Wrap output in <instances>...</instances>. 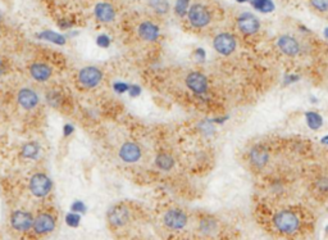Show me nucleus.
I'll return each instance as SVG.
<instances>
[{
	"label": "nucleus",
	"mask_w": 328,
	"mask_h": 240,
	"mask_svg": "<svg viewBox=\"0 0 328 240\" xmlns=\"http://www.w3.org/2000/svg\"><path fill=\"white\" fill-rule=\"evenodd\" d=\"M275 225L283 234H293L299 229V219L291 211H281L275 216Z\"/></svg>",
	"instance_id": "1"
},
{
	"label": "nucleus",
	"mask_w": 328,
	"mask_h": 240,
	"mask_svg": "<svg viewBox=\"0 0 328 240\" xmlns=\"http://www.w3.org/2000/svg\"><path fill=\"white\" fill-rule=\"evenodd\" d=\"M190 23L194 27H205L211 22V12L208 11L207 7H204L203 4H194L187 12Z\"/></svg>",
	"instance_id": "2"
},
{
	"label": "nucleus",
	"mask_w": 328,
	"mask_h": 240,
	"mask_svg": "<svg viewBox=\"0 0 328 240\" xmlns=\"http://www.w3.org/2000/svg\"><path fill=\"white\" fill-rule=\"evenodd\" d=\"M30 190L35 197H47L51 190V181L45 173H36L30 180Z\"/></svg>",
	"instance_id": "3"
},
{
	"label": "nucleus",
	"mask_w": 328,
	"mask_h": 240,
	"mask_svg": "<svg viewBox=\"0 0 328 240\" xmlns=\"http://www.w3.org/2000/svg\"><path fill=\"white\" fill-rule=\"evenodd\" d=\"M214 49L222 55H230L236 49V40L231 34L223 33L215 36L213 41Z\"/></svg>",
	"instance_id": "4"
},
{
	"label": "nucleus",
	"mask_w": 328,
	"mask_h": 240,
	"mask_svg": "<svg viewBox=\"0 0 328 240\" xmlns=\"http://www.w3.org/2000/svg\"><path fill=\"white\" fill-rule=\"evenodd\" d=\"M164 225L171 230H181L187 223V216L180 209H169L164 215Z\"/></svg>",
	"instance_id": "5"
},
{
	"label": "nucleus",
	"mask_w": 328,
	"mask_h": 240,
	"mask_svg": "<svg viewBox=\"0 0 328 240\" xmlns=\"http://www.w3.org/2000/svg\"><path fill=\"white\" fill-rule=\"evenodd\" d=\"M103 73L97 67H85L79 73L80 83L85 87H94L101 81Z\"/></svg>",
	"instance_id": "6"
},
{
	"label": "nucleus",
	"mask_w": 328,
	"mask_h": 240,
	"mask_svg": "<svg viewBox=\"0 0 328 240\" xmlns=\"http://www.w3.org/2000/svg\"><path fill=\"white\" fill-rule=\"evenodd\" d=\"M108 221L112 226L115 227H121V226H125L126 223H129L130 220V212L129 209L123 206H115L112 207L109 211H108Z\"/></svg>",
	"instance_id": "7"
},
{
	"label": "nucleus",
	"mask_w": 328,
	"mask_h": 240,
	"mask_svg": "<svg viewBox=\"0 0 328 240\" xmlns=\"http://www.w3.org/2000/svg\"><path fill=\"white\" fill-rule=\"evenodd\" d=\"M33 216L30 215L29 212L17 211L12 215L11 223L13 226V229L17 231H29L31 227H33Z\"/></svg>",
	"instance_id": "8"
},
{
	"label": "nucleus",
	"mask_w": 328,
	"mask_h": 240,
	"mask_svg": "<svg viewBox=\"0 0 328 240\" xmlns=\"http://www.w3.org/2000/svg\"><path fill=\"white\" fill-rule=\"evenodd\" d=\"M237 25H239L240 31L245 35H253L261 27L259 19L251 13H243L237 19Z\"/></svg>",
	"instance_id": "9"
},
{
	"label": "nucleus",
	"mask_w": 328,
	"mask_h": 240,
	"mask_svg": "<svg viewBox=\"0 0 328 240\" xmlns=\"http://www.w3.org/2000/svg\"><path fill=\"white\" fill-rule=\"evenodd\" d=\"M186 85L190 90H193L194 93L203 94L208 89V80L207 77L200 73V72H191L186 77Z\"/></svg>",
	"instance_id": "10"
},
{
	"label": "nucleus",
	"mask_w": 328,
	"mask_h": 240,
	"mask_svg": "<svg viewBox=\"0 0 328 240\" xmlns=\"http://www.w3.org/2000/svg\"><path fill=\"white\" fill-rule=\"evenodd\" d=\"M55 227V220L49 213H41L33 221V230L40 235L51 233Z\"/></svg>",
	"instance_id": "11"
},
{
	"label": "nucleus",
	"mask_w": 328,
	"mask_h": 240,
	"mask_svg": "<svg viewBox=\"0 0 328 240\" xmlns=\"http://www.w3.org/2000/svg\"><path fill=\"white\" fill-rule=\"evenodd\" d=\"M119 157L122 161L127 162V163H133V162L139 161L141 157V149L135 143H125L121 147Z\"/></svg>",
	"instance_id": "12"
},
{
	"label": "nucleus",
	"mask_w": 328,
	"mask_h": 240,
	"mask_svg": "<svg viewBox=\"0 0 328 240\" xmlns=\"http://www.w3.org/2000/svg\"><path fill=\"white\" fill-rule=\"evenodd\" d=\"M277 44H279V48L281 49L282 53H285L286 55L294 57L296 54H299V43L294 37H291V36H281L279 41H277Z\"/></svg>",
	"instance_id": "13"
},
{
	"label": "nucleus",
	"mask_w": 328,
	"mask_h": 240,
	"mask_svg": "<svg viewBox=\"0 0 328 240\" xmlns=\"http://www.w3.org/2000/svg\"><path fill=\"white\" fill-rule=\"evenodd\" d=\"M18 103L21 104V107L25 108V109H33L39 103V97L33 90L22 89L18 93Z\"/></svg>",
	"instance_id": "14"
},
{
	"label": "nucleus",
	"mask_w": 328,
	"mask_h": 240,
	"mask_svg": "<svg viewBox=\"0 0 328 240\" xmlns=\"http://www.w3.org/2000/svg\"><path fill=\"white\" fill-rule=\"evenodd\" d=\"M95 17L98 21L103 22V23H108L112 22L115 17V8L112 7V4L109 3H99L95 7Z\"/></svg>",
	"instance_id": "15"
},
{
	"label": "nucleus",
	"mask_w": 328,
	"mask_h": 240,
	"mask_svg": "<svg viewBox=\"0 0 328 240\" xmlns=\"http://www.w3.org/2000/svg\"><path fill=\"white\" fill-rule=\"evenodd\" d=\"M139 35L145 41H155L159 36V27L153 22H143L139 26Z\"/></svg>",
	"instance_id": "16"
},
{
	"label": "nucleus",
	"mask_w": 328,
	"mask_h": 240,
	"mask_svg": "<svg viewBox=\"0 0 328 240\" xmlns=\"http://www.w3.org/2000/svg\"><path fill=\"white\" fill-rule=\"evenodd\" d=\"M30 73L37 81H47L51 76V69L45 63H33L30 67Z\"/></svg>",
	"instance_id": "17"
},
{
	"label": "nucleus",
	"mask_w": 328,
	"mask_h": 240,
	"mask_svg": "<svg viewBox=\"0 0 328 240\" xmlns=\"http://www.w3.org/2000/svg\"><path fill=\"white\" fill-rule=\"evenodd\" d=\"M250 162H251V165L258 167V169L264 167L268 162L267 151L262 147H255L253 151L250 152Z\"/></svg>",
	"instance_id": "18"
},
{
	"label": "nucleus",
	"mask_w": 328,
	"mask_h": 240,
	"mask_svg": "<svg viewBox=\"0 0 328 240\" xmlns=\"http://www.w3.org/2000/svg\"><path fill=\"white\" fill-rule=\"evenodd\" d=\"M155 163L163 171H169L175 166V159H173L172 155L167 154V153H161V154H158L157 158H155Z\"/></svg>",
	"instance_id": "19"
},
{
	"label": "nucleus",
	"mask_w": 328,
	"mask_h": 240,
	"mask_svg": "<svg viewBox=\"0 0 328 240\" xmlns=\"http://www.w3.org/2000/svg\"><path fill=\"white\" fill-rule=\"evenodd\" d=\"M40 39L47 40V41H50V43L57 44V45H65L66 44V37L61 34L54 33V31H44V33H40L37 35Z\"/></svg>",
	"instance_id": "20"
},
{
	"label": "nucleus",
	"mask_w": 328,
	"mask_h": 240,
	"mask_svg": "<svg viewBox=\"0 0 328 240\" xmlns=\"http://www.w3.org/2000/svg\"><path fill=\"white\" fill-rule=\"evenodd\" d=\"M39 151H40L39 144L31 141V143H27V144H25V145H23V148H22V155H23L25 158L33 159V158L37 157V154H39Z\"/></svg>",
	"instance_id": "21"
},
{
	"label": "nucleus",
	"mask_w": 328,
	"mask_h": 240,
	"mask_svg": "<svg viewBox=\"0 0 328 240\" xmlns=\"http://www.w3.org/2000/svg\"><path fill=\"white\" fill-rule=\"evenodd\" d=\"M149 5L158 15H165L169 11V3L167 0H149Z\"/></svg>",
	"instance_id": "22"
},
{
	"label": "nucleus",
	"mask_w": 328,
	"mask_h": 240,
	"mask_svg": "<svg viewBox=\"0 0 328 240\" xmlns=\"http://www.w3.org/2000/svg\"><path fill=\"white\" fill-rule=\"evenodd\" d=\"M253 7L263 13H269L275 9V5L271 0H253Z\"/></svg>",
	"instance_id": "23"
},
{
	"label": "nucleus",
	"mask_w": 328,
	"mask_h": 240,
	"mask_svg": "<svg viewBox=\"0 0 328 240\" xmlns=\"http://www.w3.org/2000/svg\"><path fill=\"white\" fill-rule=\"evenodd\" d=\"M307 122H308V126L311 127V129L313 130H317L319 129L322 126V123H323V121H322V117L318 113H315V112H308L307 113Z\"/></svg>",
	"instance_id": "24"
},
{
	"label": "nucleus",
	"mask_w": 328,
	"mask_h": 240,
	"mask_svg": "<svg viewBox=\"0 0 328 240\" xmlns=\"http://www.w3.org/2000/svg\"><path fill=\"white\" fill-rule=\"evenodd\" d=\"M217 227V223H214L212 219H204L201 223H200V230L203 231L204 234H211L213 233L214 230Z\"/></svg>",
	"instance_id": "25"
},
{
	"label": "nucleus",
	"mask_w": 328,
	"mask_h": 240,
	"mask_svg": "<svg viewBox=\"0 0 328 240\" xmlns=\"http://www.w3.org/2000/svg\"><path fill=\"white\" fill-rule=\"evenodd\" d=\"M190 0H177L176 3V13L179 16H185L187 13Z\"/></svg>",
	"instance_id": "26"
},
{
	"label": "nucleus",
	"mask_w": 328,
	"mask_h": 240,
	"mask_svg": "<svg viewBox=\"0 0 328 240\" xmlns=\"http://www.w3.org/2000/svg\"><path fill=\"white\" fill-rule=\"evenodd\" d=\"M80 221H81V217L79 213H68L66 216V223L71 227H77L80 225Z\"/></svg>",
	"instance_id": "27"
},
{
	"label": "nucleus",
	"mask_w": 328,
	"mask_h": 240,
	"mask_svg": "<svg viewBox=\"0 0 328 240\" xmlns=\"http://www.w3.org/2000/svg\"><path fill=\"white\" fill-rule=\"evenodd\" d=\"M311 3L317 11L319 12L328 11V0H311Z\"/></svg>",
	"instance_id": "28"
},
{
	"label": "nucleus",
	"mask_w": 328,
	"mask_h": 240,
	"mask_svg": "<svg viewBox=\"0 0 328 240\" xmlns=\"http://www.w3.org/2000/svg\"><path fill=\"white\" fill-rule=\"evenodd\" d=\"M48 101H49V103L51 104L53 107H58L59 103H61V95L55 93V91H53V93H50L49 95H48Z\"/></svg>",
	"instance_id": "29"
},
{
	"label": "nucleus",
	"mask_w": 328,
	"mask_h": 240,
	"mask_svg": "<svg viewBox=\"0 0 328 240\" xmlns=\"http://www.w3.org/2000/svg\"><path fill=\"white\" fill-rule=\"evenodd\" d=\"M97 44L101 48H108L109 47V44H111V40H109V37H108L107 35H100L98 36Z\"/></svg>",
	"instance_id": "30"
},
{
	"label": "nucleus",
	"mask_w": 328,
	"mask_h": 240,
	"mask_svg": "<svg viewBox=\"0 0 328 240\" xmlns=\"http://www.w3.org/2000/svg\"><path fill=\"white\" fill-rule=\"evenodd\" d=\"M72 211L73 212H85V208L86 206L82 203V202H76V203H73L72 205Z\"/></svg>",
	"instance_id": "31"
},
{
	"label": "nucleus",
	"mask_w": 328,
	"mask_h": 240,
	"mask_svg": "<svg viewBox=\"0 0 328 240\" xmlns=\"http://www.w3.org/2000/svg\"><path fill=\"white\" fill-rule=\"evenodd\" d=\"M115 89L117 93H126V91H129V85H126V84L122 83H117L115 85Z\"/></svg>",
	"instance_id": "32"
},
{
	"label": "nucleus",
	"mask_w": 328,
	"mask_h": 240,
	"mask_svg": "<svg viewBox=\"0 0 328 240\" xmlns=\"http://www.w3.org/2000/svg\"><path fill=\"white\" fill-rule=\"evenodd\" d=\"M129 93L131 97H137L140 94V87L137 85H130L129 86Z\"/></svg>",
	"instance_id": "33"
},
{
	"label": "nucleus",
	"mask_w": 328,
	"mask_h": 240,
	"mask_svg": "<svg viewBox=\"0 0 328 240\" xmlns=\"http://www.w3.org/2000/svg\"><path fill=\"white\" fill-rule=\"evenodd\" d=\"M72 133H73V127H72L71 125H66L65 126V135H66V137L71 135Z\"/></svg>",
	"instance_id": "34"
},
{
	"label": "nucleus",
	"mask_w": 328,
	"mask_h": 240,
	"mask_svg": "<svg viewBox=\"0 0 328 240\" xmlns=\"http://www.w3.org/2000/svg\"><path fill=\"white\" fill-rule=\"evenodd\" d=\"M4 72H5V63L0 59V76L3 75Z\"/></svg>",
	"instance_id": "35"
},
{
	"label": "nucleus",
	"mask_w": 328,
	"mask_h": 240,
	"mask_svg": "<svg viewBox=\"0 0 328 240\" xmlns=\"http://www.w3.org/2000/svg\"><path fill=\"white\" fill-rule=\"evenodd\" d=\"M236 1H239V3H245V1H247V0H236Z\"/></svg>",
	"instance_id": "36"
},
{
	"label": "nucleus",
	"mask_w": 328,
	"mask_h": 240,
	"mask_svg": "<svg viewBox=\"0 0 328 240\" xmlns=\"http://www.w3.org/2000/svg\"><path fill=\"white\" fill-rule=\"evenodd\" d=\"M325 34H326V36H327V37H328V29H326V31H325Z\"/></svg>",
	"instance_id": "37"
},
{
	"label": "nucleus",
	"mask_w": 328,
	"mask_h": 240,
	"mask_svg": "<svg viewBox=\"0 0 328 240\" xmlns=\"http://www.w3.org/2000/svg\"><path fill=\"white\" fill-rule=\"evenodd\" d=\"M0 22H1V15H0Z\"/></svg>",
	"instance_id": "38"
}]
</instances>
